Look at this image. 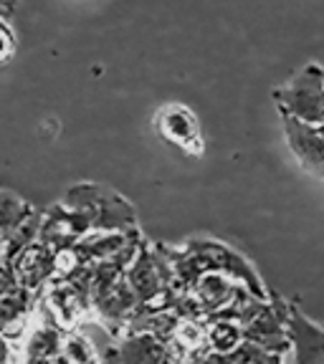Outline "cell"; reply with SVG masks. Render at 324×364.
<instances>
[{"label":"cell","mask_w":324,"mask_h":364,"mask_svg":"<svg viewBox=\"0 0 324 364\" xmlns=\"http://www.w3.org/2000/svg\"><path fill=\"white\" fill-rule=\"evenodd\" d=\"M273 99L281 112L291 114L307 124L324 122V71L317 63H307L299 74L281 89L273 91Z\"/></svg>","instance_id":"6da1fadb"},{"label":"cell","mask_w":324,"mask_h":364,"mask_svg":"<svg viewBox=\"0 0 324 364\" xmlns=\"http://www.w3.org/2000/svg\"><path fill=\"white\" fill-rule=\"evenodd\" d=\"M155 129H157L160 139L170 147H177L180 152L190 154V157H200L205 152L203 132L195 119V114L190 112L185 104L170 102L155 114Z\"/></svg>","instance_id":"7a4b0ae2"},{"label":"cell","mask_w":324,"mask_h":364,"mask_svg":"<svg viewBox=\"0 0 324 364\" xmlns=\"http://www.w3.org/2000/svg\"><path fill=\"white\" fill-rule=\"evenodd\" d=\"M286 336L294 349L291 362H324V326H317L309 316L299 311L296 304H289L286 314Z\"/></svg>","instance_id":"3957f363"},{"label":"cell","mask_w":324,"mask_h":364,"mask_svg":"<svg viewBox=\"0 0 324 364\" xmlns=\"http://www.w3.org/2000/svg\"><path fill=\"white\" fill-rule=\"evenodd\" d=\"M281 119H284L286 142H289L291 152L299 159V165L304 170L314 172V175L324 177V139L317 132V127L296 119V117H291L286 112H281Z\"/></svg>","instance_id":"277c9868"},{"label":"cell","mask_w":324,"mask_h":364,"mask_svg":"<svg viewBox=\"0 0 324 364\" xmlns=\"http://www.w3.org/2000/svg\"><path fill=\"white\" fill-rule=\"evenodd\" d=\"M13 273H16L18 286H23V289H36L43 284L48 279V273H53V253L48 243L23 245Z\"/></svg>","instance_id":"5b68a950"},{"label":"cell","mask_w":324,"mask_h":364,"mask_svg":"<svg viewBox=\"0 0 324 364\" xmlns=\"http://www.w3.org/2000/svg\"><path fill=\"white\" fill-rule=\"evenodd\" d=\"M31 311V296L28 289H13L0 296V334L3 336H18L26 329Z\"/></svg>","instance_id":"8992f818"},{"label":"cell","mask_w":324,"mask_h":364,"mask_svg":"<svg viewBox=\"0 0 324 364\" xmlns=\"http://www.w3.org/2000/svg\"><path fill=\"white\" fill-rule=\"evenodd\" d=\"M112 357L125 362H160V359H172V354L165 341L157 339L152 331H135Z\"/></svg>","instance_id":"52a82bcc"},{"label":"cell","mask_w":324,"mask_h":364,"mask_svg":"<svg viewBox=\"0 0 324 364\" xmlns=\"http://www.w3.org/2000/svg\"><path fill=\"white\" fill-rule=\"evenodd\" d=\"M205 334H208V347L216 354H223L228 349H234L241 339H244V326L236 318L228 316H208L205 324Z\"/></svg>","instance_id":"ba28073f"},{"label":"cell","mask_w":324,"mask_h":364,"mask_svg":"<svg viewBox=\"0 0 324 364\" xmlns=\"http://www.w3.org/2000/svg\"><path fill=\"white\" fill-rule=\"evenodd\" d=\"M61 352V331L56 326H41L28 336L26 344V359L36 362V359H58Z\"/></svg>","instance_id":"9c48e42d"},{"label":"cell","mask_w":324,"mask_h":364,"mask_svg":"<svg viewBox=\"0 0 324 364\" xmlns=\"http://www.w3.org/2000/svg\"><path fill=\"white\" fill-rule=\"evenodd\" d=\"M97 359V352L91 347V341L84 334L74 331L66 339H61V352H58V362H91Z\"/></svg>","instance_id":"30bf717a"},{"label":"cell","mask_w":324,"mask_h":364,"mask_svg":"<svg viewBox=\"0 0 324 364\" xmlns=\"http://www.w3.org/2000/svg\"><path fill=\"white\" fill-rule=\"evenodd\" d=\"M16 51V36H13L8 18H0V63H6Z\"/></svg>","instance_id":"8fae6325"},{"label":"cell","mask_w":324,"mask_h":364,"mask_svg":"<svg viewBox=\"0 0 324 364\" xmlns=\"http://www.w3.org/2000/svg\"><path fill=\"white\" fill-rule=\"evenodd\" d=\"M13 13V0H0V18H11Z\"/></svg>","instance_id":"7c38bea8"},{"label":"cell","mask_w":324,"mask_h":364,"mask_svg":"<svg viewBox=\"0 0 324 364\" xmlns=\"http://www.w3.org/2000/svg\"><path fill=\"white\" fill-rule=\"evenodd\" d=\"M11 352H8V344H6V336L0 334V359H8Z\"/></svg>","instance_id":"4fadbf2b"},{"label":"cell","mask_w":324,"mask_h":364,"mask_svg":"<svg viewBox=\"0 0 324 364\" xmlns=\"http://www.w3.org/2000/svg\"><path fill=\"white\" fill-rule=\"evenodd\" d=\"M314 127H317V132L322 134V139H324V122H322V124H314Z\"/></svg>","instance_id":"5bb4252c"}]
</instances>
